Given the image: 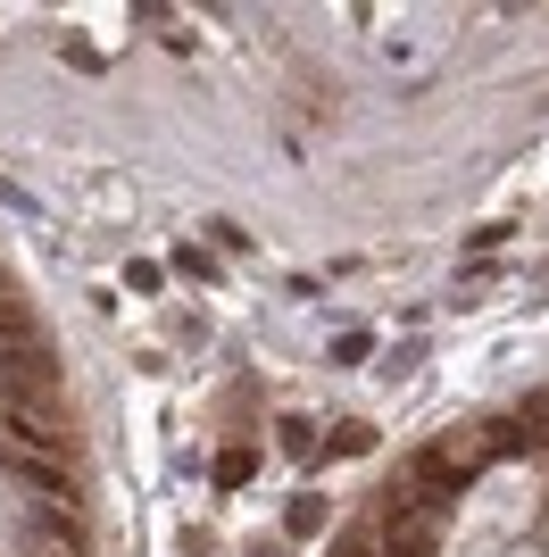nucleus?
<instances>
[{"label":"nucleus","mask_w":549,"mask_h":557,"mask_svg":"<svg viewBox=\"0 0 549 557\" xmlns=\"http://www.w3.org/2000/svg\"><path fill=\"white\" fill-rule=\"evenodd\" d=\"M408 474H416V483H425V491H466V466H450V458H434V449H425V458H416V466H408Z\"/></svg>","instance_id":"nucleus-3"},{"label":"nucleus","mask_w":549,"mask_h":557,"mask_svg":"<svg viewBox=\"0 0 549 557\" xmlns=\"http://www.w3.org/2000/svg\"><path fill=\"white\" fill-rule=\"evenodd\" d=\"M333 557H383V549H375V541H358V533H342V541H333Z\"/></svg>","instance_id":"nucleus-5"},{"label":"nucleus","mask_w":549,"mask_h":557,"mask_svg":"<svg viewBox=\"0 0 549 557\" xmlns=\"http://www.w3.org/2000/svg\"><path fill=\"white\" fill-rule=\"evenodd\" d=\"M375 549H383V557H434V516L400 491V508L383 516V541H375Z\"/></svg>","instance_id":"nucleus-1"},{"label":"nucleus","mask_w":549,"mask_h":557,"mask_svg":"<svg viewBox=\"0 0 549 557\" xmlns=\"http://www.w3.org/2000/svg\"><path fill=\"white\" fill-rule=\"evenodd\" d=\"M0 442L17 449V458H34V449H68V433H59V424H42V417H17V408H9V417H0Z\"/></svg>","instance_id":"nucleus-2"},{"label":"nucleus","mask_w":549,"mask_h":557,"mask_svg":"<svg viewBox=\"0 0 549 557\" xmlns=\"http://www.w3.org/2000/svg\"><path fill=\"white\" fill-rule=\"evenodd\" d=\"M17 474H25V483H42V491L68 483V474H59V466H42V458H17Z\"/></svg>","instance_id":"nucleus-4"},{"label":"nucleus","mask_w":549,"mask_h":557,"mask_svg":"<svg viewBox=\"0 0 549 557\" xmlns=\"http://www.w3.org/2000/svg\"><path fill=\"white\" fill-rule=\"evenodd\" d=\"M0 292H9V275H0Z\"/></svg>","instance_id":"nucleus-6"}]
</instances>
